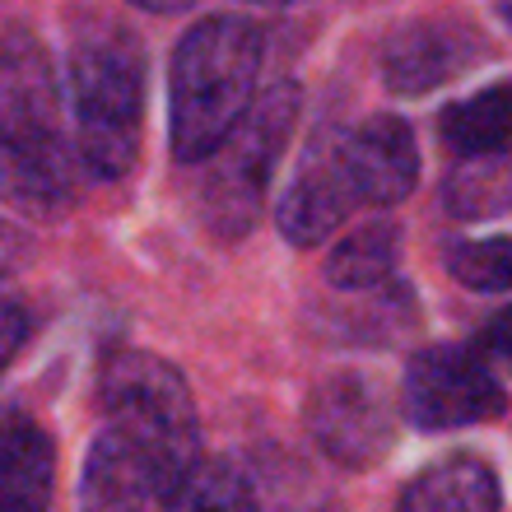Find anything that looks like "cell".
<instances>
[{
    "instance_id": "obj_16",
    "label": "cell",
    "mask_w": 512,
    "mask_h": 512,
    "mask_svg": "<svg viewBox=\"0 0 512 512\" xmlns=\"http://www.w3.org/2000/svg\"><path fill=\"white\" fill-rule=\"evenodd\" d=\"M443 266L461 289L475 294H512V238H452L443 247Z\"/></svg>"
},
{
    "instance_id": "obj_1",
    "label": "cell",
    "mask_w": 512,
    "mask_h": 512,
    "mask_svg": "<svg viewBox=\"0 0 512 512\" xmlns=\"http://www.w3.org/2000/svg\"><path fill=\"white\" fill-rule=\"evenodd\" d=\"M103 429L84 452L80 503L103 512L168 508L177 480L201 461V419L177 364L149 350H112L98 368Z\"/></svg>"
},
{
    "instance_id": "obj_10",
    "label": "cell",
    "mask_w": 512,
    "mask_h": 512,
    "mask_svg": "<svg viewBox=\"0 0 512 512\" xmlns=\"http://www.w3.org/2000/svg\"><path fill=\"white\" fill-rule=\"evenodd\" d=\"M350 131V154L354 168L364 177V196L368 210L405 201L419 187V145L410 122H401L396 112H373Z\"/></svg>"
},
{
    "instance_id": "obj_2",
    "label": "cell",
    "mask_w": 512,
    "mask_h": 512,
    "mask_svg": "<svg viewBox=\"0 0 512 512\" xmlns=\"http://www.w3.org/2000/svg\"><path fill=\"white\" fill-rule=\"evenodd\" d=\"M266 33L243 14H210L173 47L168 70V140L177 163L215 159L252 112Z\"/></svg>"
},
{
    "instance_id": "obj_13",
    "label": "cell",
    "mask_w": 512,
    "mask_h": 512,
    "mask_svg": "<svg viewBox=\"0 0 512 512\" xmlns=\"http://www.w3.org/2000/svg\"><path fill=\"white\" fill-rule=\"evenodd\" d=\"M401 508L410 512H494L503 508L499 471L475 452H452L433 461L401 489Z\"/></svg>"
},
{
    "instance_id": "obj_20",
    "label": "cell",
    "mask_w": 512,
    "mask_h": 512,
    "mask_svg": "<svg viewBox=\"0 0 512 512\" xmlns=\"http://www.w3.org/2000/svg\"><path fill=\"white\" fill-rule=\"evenodd\" d=\"M494 14H499L503 24H508V28H512V5H499V10H494Z\"/></svg>"
},
{
    "instance_id": "obj_8",
    "label": "cell",
    "mask_w": 512,
    "mask_h": 512,
    "mask_svg": "<svg viewBox=\"0 0 512 512\" xmlns=\"http://www.w3.org/2000/svg\"><path fill=\"white\" fill-rule=\"evenodd\" d=\"M308 429L312 443L322 447L331 461L368 471L396 443V410L387 391L364 373H336L312 391L308 401Z\"/></svg>"
},
{
    "instance_id": "obj_12",
    "label": "cell",
    "mask_w": 512,
    "mask_h": 512,
    "mask_svg": "<svg viewBox=\"0 0 512 512\" xmlns=\"http://www.w3.org/2000/svg\"><path fill=\"white\" fill-rule=\"evenodd\" d=\"M438 140L461 163H494L512 154V75L457 98L438 112Z\"/></svg>"
},
{
    "instance_id": "obj_11",
    "label": "cell",
    "mask_w": 512,
    "mask_h": 512,
    "mask_svg": "<svg viewBox=\"0 0 512 512\" xmlns=\"http://www.w3.org/2000/svg\"><path fill=\"white\" fill-rule=\"evenodd\" d=\"M56 489V443L38 419L5 405L0 429V503L10 512H42Z\"/></svg>"
},
{
    "instance_id": "obj_5",
    "label": "cell",
    "mask_w": 512,
    "mask_h": 512,
    "mask_svg": "<svg viewBox=\"0 0 512 512\" xmlns=\"http://www.w3.org/2000/svg\"><path fill=\"white\" fill-rule=\"evenodd\" d=\"M298 122V89L275 84L261 103L229 135V145L215 154V173L205 177V219L224 238H238L256 224V205L266 196V182L280 163L289 131Z\"/></svg>"
},
{
    "instance_id": "obj_17",
    "label": "cell",
    "mask_w": 512,
    "mask_h": 512,
    "mask_svg": "<svg viewBox=\"0 0 512 512\" xmlns=\"http://www.w3.org/2000/svg\"><path fill=\"white\" fill-rule=\"evenodd\" d=\"M499 163L503 159H494V163H461L457 173L447 177V187H443L447 210H452V215H461V219L494 215V210L503 205L499 196H489V187H499V182H503Z\"/></svg>"
},
{
    "instance_id": "obj_14",
    "label": "cell",
    "mask_w": 512,
    "mask_h": 512,
    "mask_svg": "<svg viewBox=\"0 0 512 512\" xmlns=\"http://www.w3.org/2000/svg\"><path fill=\"white\" fill-rule=\"evenodd\" d=\"M401 224L396 219H373L364 229L345 233L331 252H326V284L340 294H373L382 284H391L396 266H401Z\"/></svg>"
},
{
    "instance_id": "obj_18",
    "label": "cell",
    "mask_w": 512,
    "mask_h": 512,
    "mask_svg": "<svg viewBox=\"0 0 512 512\" xmlns=\"http://www.w3.org/2000/svg\"><path fill=\"white\" fill-rule=\"evenodd\" d=\"M475 350L485 354L489 364H499L503 373H512V303L499 308L485 326H480V345H475Z\"/></svg>"
},
{
    "instance_id": "obj_3",
    "label": "cell",
    "mask_w": 512,
    "mask_h": 512,
    "mask_svg": "<svg viewBox=\"0 0 512 512\" xmlns=\"http://www.w3.org/2000/svg\"><path fill=\"white\" fill-rule=\"evenodd\" d=\"M70 112L84 168L117 182L145 135V47L126 24L89 28L70 52Z\"/></svg>"
},
{
    "instance_id": "obj_4",
    "label": "cell",
    "mask_w": 512,
    "mask_h": 512,
    "mask_svg": "<svg viewBox=\"0 0 512 512\" xmlns=\"http://www.w3.org/2000/svg\"><path fill=\"white\" fill-rule=\"evenodd\" d=\"M80 145L61 126V84L42 42L10 33L5 42V182L24 210H61L75 201Z\"/></svg>"
},
{
    "instance_id": "obj_6",
    "label": "cell",
    "mask_w": 512,
    "mask_h": 512,
    "mask_svg": "<svg viewBox=\"0 0 512 512\" xmlns=\"http://www.w3.org/2000/svg\"><path fill=\"white\" fill-rule=\"evenodd\" d=\"M508 410V391L475 345H429L405 364L401 415L424 433L485 424Z\"/></svg>"
},
{
    "instance_id": "obj_15",
    "label": "cell",
    "mask_w": 512,
    "mask_h": 512,
    "mask_svg": "<svg viewBox=\"0 0 512 512\" xmlns=\"http://www.w3.org/2000/svg\"><path fill=\"white\" fill-rule=\"evenodd\" d=\"M168 508H219V512H247L256 508L252 475L229 457H201L177 489L168 494Z\"/></svg>"
},
{
    "instance_id": "obj_19",
    "label": "cell",
    "mask_w": 512,
    "mask_h": 512,
    "mask_svg": "<svg viewBox=\"0 0 512 512\" xmlns=\"http://www.w3.org/2000/svg\"><path fill=\"white\" fill-rule=\"evenodd\" d=\"M33 336V322H28V312L19 308V303H5V350H0V359L5 364H14V354H19V345Z\"/></svg>"
},
{
    "instance_id": "obj_9",
    "label": "cell",
    "mask_w": 512,
    "mask_h": 512,
    "mask_svg": "<svg viewBox=\"0 0 512 512\" xmlns=\"http://www.w3.org/2000/svg\"><path fill=\"white\" fill-rule=\"evenodd\" d=\"M489 56H494L489 42L466 19H452V14L415 19V24L391 28V38L382 42V84L391 98H424L461 80Z\"/></svg>"
},
{
    "instance_id": "obj_7",
    "label": "cell",
    "mask_w": 512,
    "mask_h": 512,
    "mask_svg": "<svg viewBox=\"0 0 512 512\" xmlns=\"http://www.w3.org/2000/svg\"><path fill=\"white\" fill-rule=\"evenodd\" d=\"M354 210H368L364 182H359V168H354L345 126H326L303 149V159H298L294 177H289V187L280 196L275 219H280V233L294 247H317Z\"/></svg>"
}]
</instances>
